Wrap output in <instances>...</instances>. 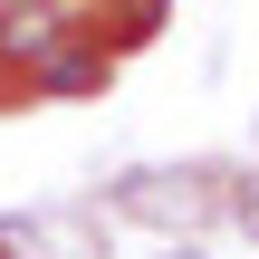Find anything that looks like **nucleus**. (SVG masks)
<instances>
[{
	"instance_id": "4",
	"label": "nucleus",
	"mask_w": 259,
	"mask_h": 259,
	"mask_svg": "<svg viewBox=\"0 0 259 259\" xmlns=\"http://www.w3.org/2000/svg\"><path fill=\"white\" fill-rule=\"evenodd\" d=\"M240 231H250V240H259V192H240Z\"/></svg>"
},
{
	"instance_id": "2",
	"label": "nucleus",
	"mask_w": 259,
	"mask_h": 259,
	"mask_svg": "<svg viewBox=\"0 0 259 259\" xmlns=\"http://www.w3.org/2000/svg\"><path fill=\"white\" fill-rule=\"evenodd\" d=\"M38 87H48V96H87V87H106V58H48Z\"/></svg>"
},
{
	"instance_id": "3",
	"label": "nucleus",
	"mask_w": 259,
	"mask_h": 259,
	"mask_svg": "<svg viewBox=\"0 0 259 259\" xmlns=\"http://www.w3.org/2000/svg\"><path fill=\"white\" fill-rule=\"evenodd\" d=\"M29 240H38V221H19V211H10V221H0V259H19Z\"/></svg>"
},
{
	"instance_id": "1",
	"label": "nucleus",
	"mask_w": 259,
	"mask_h": 259,
	"mask_svg": "<svg viewBox=\"0 0 259 259\" xmlns=\"http://www.w3.org/2000/svg\"><path fill=\"white\" fill-rule=\"evenodd\" d=\"M58 29H67V19H58L48 0H29V10H0V58H19V67H48V58H58Z\"/></svg>"
},
{
	"instance_id": "5",
	"label": "nucleus",
	"mask_w": 259,
	"mask_h": 259,
	"mask_svg": "<svg viewBox=\"0 0 259 259\" xmlns=\"http://www.w3.org/2000/svg\"><path fill=\"white\" fill-rule=\"evenodd\" d=\"M144 259H202V250H192V240H163V250H144Z\"/></svg>"
}]
</instances>
